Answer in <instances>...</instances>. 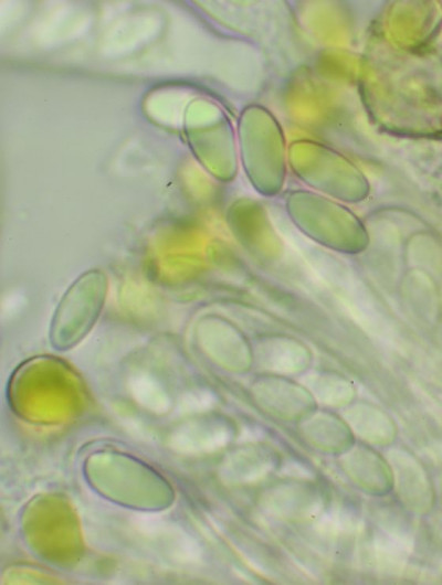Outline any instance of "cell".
Instances as JSON below:
<instances>
[{
    "label": "cell",
    "mask_w": 442,
    "mask_h": 585,
    "mask_svg": "<svg viewBox=\"0 0 442 585\" xmlns=\"http://www.w3.org/2000/svg\"><path fill=\"white\" fill-rule=\"evenodd\" d=\"M107 290L105 275L93 269L78 277L61 298L52 317V330L70 328L71 332L81 338L98 319Z\"/></svg>",
    "instance_id": "obj_1"
}]
</instances>
